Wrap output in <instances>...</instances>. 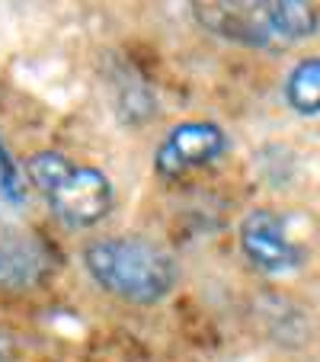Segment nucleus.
Returning <instances> with one entry per match:
<instances>
[{
  "mask_svg": "<svg viewBox=\"0 0 320 362\" xmlns=\"http://www.w3.org/2000/svg\"><path fill=\"white\" fill-rule=\"evenodd\" d=\"M240 250L259 273L269 276L292 273L304 260V250L288 238L285 221L269 209H253L240 221Z\"/></svg>",
  "mask_w": 320,
  "mask_h": 362,
  "instance_id": "nucleus-6",
  "label": "nucleus"
},
{
  "mask_svg": "<svg viewBox=\"0 0 320 362\" xmlns=\"http://www.w3.org/2000/svg\"><path fill=\"white\" fill-rule=\"evenodd\" d=\"M87 276L129 305H157L177 286V263L160 244L138 234L96 238L83 247Z\"/></svg>",
  "mask_w": 320,
  "mask_h": 362,
  "instance_id": "nucleus-1",
  "label": "nucleus"
},
{
  "mask_svg": "<svg viewBox=\"0 0 320 362\" xmlns=\"http://www.w3.org/2000/svg\"><path fill=\"white\" fill-rule=\"evenodd\" d=\"M285 103L298 116H320V55H311L285 77Z\"/></svg>",
  "mask_w": 320,
  "mask_h": 362,
  "instance_id": "nucleus-7",
  "label": "nucleus"
},
{
  "mask_svg": "<svg viewBox=\"0 0 320 362\" xmlns=\"http://www.w3.org/2000/svg\"><path fill=\"white\" fill-rule=\"evenodd\" d=\"M227 151V135L208 119H186L173 125L154 154V170L164 180H179L192 170L215 164Z\"/></svg>",
  "mask_w": 320,
  "mask_h": 362,
  "instance_id": "nucleus-4",
  "label": "nucleus"
},
{
  "mask_svg": "<svg viewBox=\"0 0 320 362\" xmlns=\"http://www.w3.org/2000/svg\"><path fill=\"white\" fill-rule=\"evenodd\" d=\"M192 20L215 39L244 48L275 45L273 0H189Z\"/></svg>",
  "mask_w": 320,
  "mask_h": 362,
  "instance_id": "nucleus-3",
  "label": "nucleus"
},
{
  "mask_svg": "<svg viewBox=\"0 0 320 362\" xmlns=\"http://www.w3.org/2000/svg\"><path fill=\"white\" fill-rule=\"evenodd\" d=\"M52 267L48 244L16 221V215H0V288L4 292H23L39 286Z\"/></svg>",
  "mask_w": 320,
  "mask_h": 362,
  "instance_id": "nucleus-5",
  "label": "nucleus"
},
{
  "mask_svg": "<svg viewBox=\"0 0 320 362\" xmlns=\"http://www.w3.org/2000/svg\"><path fill=\"white\" fill-rule=\"evenodd\" d=\"M26 180L45 196L64 228L87 231L112 212V183L96 167L74 164L61 151H35L26 160Z\"/></svg>",
  "mask_w": 320,
  "mask_h": 362,
  "instance_id": "nucleus-2",
  "label": "nucleus"
},
{
  "mask_svg": "<svg viewBox=\"0 0 320 362\" xmlns=\"http://www.w3.org/2000/svg\"><path fill=\"white\" fill-rule=\"evenodd\" d=\"M7 356H10V349H7V340L0 337V362H7Z\"/></svg>",
  "mask_w": 320,
  "mask_h": 362,
  "instance_id": "nucleus-10",
  "label": "nucleus"
},
{
  "mask_svg": "<svg viewBox=\"0 0 320 362\" xmlns=\"http://www.w3.org/2000/svg\"><path fill=\"white\" fill-rule=\"evenodd\" d=\"M275 45L311 39L317 33V10L311 0H273Z\"/></svg>",
  "mask_w": 320,
  "mask_h": 362,
  "instance_id": "nucleus-8",
  "label": "nucleus"
},
{
  "mask_svg": "<svg viewBox=\"0 0 320 362\" xmlns=\"http://www.w3.org/2000/svg\"><path fill=\"white\" fill-rule=\"evenodd\" d=\"M26 205V183H23L20 164L7 151V144L0 141V215H20Z\"/></svg>",
  "mask_w": 320,
  "mask_h": 362,
  "instance_id": "nucleus-9",
  "label": "nucleus"
}]
</instances>
